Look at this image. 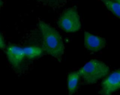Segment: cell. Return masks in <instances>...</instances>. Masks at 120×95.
Returning a JSON list of instances; mask_svg holds the SVG:
<instances>
[{
    "mask_svg": "<svg viewBox=\"0 0 120 95\" xmlns=\"http://www.w3.org/2000/svg\"><path fill=\"white\" fill-rule=\"evenodd\" d=\"M39 28L43 40V49L51 56L60 59L65 51V46L60 33L45 22L40 21Z\"/></svg>",
    "mask_w": 120,
    "mask_h": 95,
    "instance_id": "6da1fadb",
    "label": "cell"
},
{
    "mask_svg": "<svg viewBox=\"0 0 120 95\" xmlns=\"http://www.w3.org/2000/svg\"><path fill=\"white\" fill-rule=\"evenodd\" d=\"M78 73L85 83L95 84L109 74L110 68L103 61L93 59L87 62Z\"/></svg>",
    "mask_w": 120,
    "mask_h": 95,
    "instance_id": "7a4b0ae2",
    "label": "cell"
},
{
    "mask_svg": "<svg viewBox=\"0 0 120 95\" xmlns=\"http://www.w3.org/2000/svg\"><path fill=\"white\" fill-rule=\"evenodd\" d=\"M59 28L66 32H76L82 28L79 15L75 8L66 9L58 20Z\"/></svg>",
    "mask_w": 120,
    "mask_h": 95,
    "instance_id": "3957f363",
    "label": "cell"
},
{
    "mask_svg": "<svg viewBox=\"0 0 120 95\" xmlns=\"http://www.w3.org/2000/svg\"><path fill=\"white\" fill-rule=\"evenodd\" d=\"M101 83V94L102 95H112L119 90L120 87V71L117 70L104 78Z\"/></svg>",
    "mask_w": 120,
    "mask_h": 95,
    "instance_id": "277c9868",
    "label": "cell"
},
{
    "mask_svg": "<svg viewBox=\"0 0 120 95\" xmlns=\"http://www.w3.org/2000/svg\"><path fill=\"white\" fill-rule=\"evenodd\" d=\"M84 45L86 49L91 52H97L106 45V40L99 36H96L89 32L84 33Z\"/></svg>",
    "mask_w": 120,
    "mask_h": 95,
    "instance_id": "5b68a950",
    "label": "cell"
},
{
    "mask_svg": "<svg viewBox=\"0 0 120 95\" xmlns=\"http://www.w3.org/2000/svg\"><path fill=\"white\" fill-rule=\"evenodd\" d=\"M6 54L10 63L15 68L20 66L25 59L22 48L15 44L8 45L6 47Z\"/></svg>",
    "mask_w": 120,
    "mask_h": 95,
    "instance_id": "8992f818",
    "label": "cell"
},
{
    "mask_svg": "<svg viewBox=\"0 0 120 95\" xmlns=\"http://www.w3.org/2000/svg\"><path fill=\"white\" fill-rule=\"evenodd\" d=\"M79 79H80V76L78 71L72 72L68 75V80H67V87H68V93L70 95H74L77 92Z\"/></svg>",
    "mask_w": 120,
    "mask_h": 95,
    "instance_id": "52a82bcc",
    "label": "cell"
},
{
    "mask_svg": "<svg viewBox=\"0 0 120 95\" xmlns=\"http://www.w3.org/2000/svg\"><path fill=\"white\" fill-rule=\"evenodd\" d=\"M25 58L28 59H36L44 54V49L41 47L38 46H30L22 48Z\"/></svg>",
    "mask_w": 120,
    "mask_h": 95,
    "instance_id": "ba28073f",
    "label": "cell"
},
{
    "mask_svg": "<svg viewBox=\"0 0 120 95\" xmlns=\"http://www.w3.org/2000/svg\"><path fill=\"white\" fill-rule=\"evenodd\" d=\"M106 8L116 17H120V0H101Z\"/></svg>",
    "mask_w": 120,
    "mask_h": 95,
    "instance_id": "9c48e42d",
    "label": "cell"
},
{
    "mask_svg": "<svg viewBox=\"0 0 120 95\" xmlns=\"http://www.w3.org/2000/svg\"><path fill=\"white\" fill-rule=\"evenodd\" d=\"M5 47H6L5 40H4V37H2V35L0 34V49H4Z\"/></svg>",
    "mask_w": 120,
    "mask_h": 95,
    "instance_id": "30bf717a",
    "label": "cell"
},
{
    "mask_svg": "<svg viewBox=\"0 0 120 95\" xmlns=\"http://www.w3.org/2000/svg\"><path fill=\"white\" fill-rule=\"evenodd\" d=\"M2 5H3V2H2V1H1V0H0V9H1V6H2Z\"/></svg>",
    "mask_w": 120,
    "mask_h": 95,
    "instance_id": "8fae6325",
    "label": "cell"
}]
</instances>
